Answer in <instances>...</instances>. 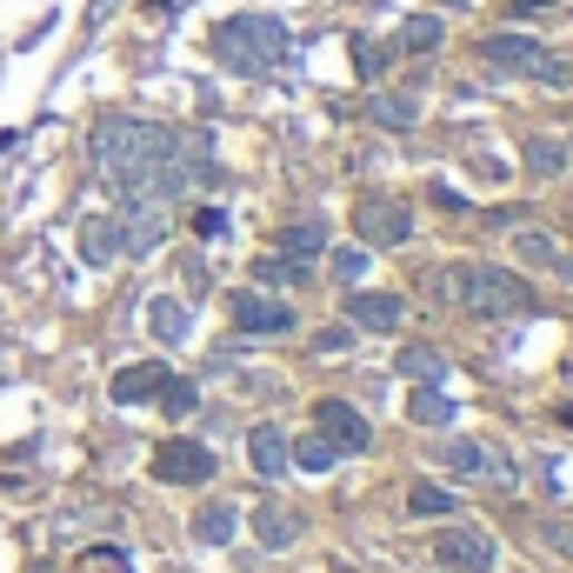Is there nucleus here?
<instances>
[{
	"label": "nucleus",
	"instance_id": "f257e3e1",
	"mask_svg": "<svg viewBox=\"0 0 573 573\" xmlns=\"http://www.w3.org/2000/svg\"><path fill=\"white\" fill-rule=\"evenodd\" d=\"M160 160H167V127H154V120L113 113V120L93 127V167L107 174V187H120V194H154Z\"/></svg>",
	"mask_w": 573,
	"mask_h": 573
},
{
	"label": "nucleus",
	"instance_id": "f03ea898",
	"mask_svg": "<svg viewBox=\"0 0 573 573\" xmlns=\"http://www.w3.org/2000/svg\"><path fill=\"white\" fill-rule=\"evenodd\" d=\"M287 53H294V33L274 13H234L214 27V60L234 73H274Z\"/></svg>",
	"mask_w": 573,
	"mask_h": 573
},
{
	"label": "nucleus",
	"instance_id": "7ed1b4c3",
	"mask_svg": "<svg viewBox=\"0 0 573 573\" xmlns=\"http://www.w3.org/2000/svg\"><path fill=\"white\" fill-rule=\"evenodd\" d=\"M461 307L481 314V320H521V314H534V287L514 267L461 260Z\"/></svg>",
	"mask_w": 573,
	"mask_h": 573
},
{
	"label": "nucleus",
	"instance_id": "20e7f679",
	"mask_svg": "<svg viewBox=\"0 0 573 573\" xmlns=\"http://www.w3.org/2000/svg\"><path fill=\"white\" fill-rule=\"evenodd\" d=\"M481 53H487L501 73H521V80H547V87H567L573 80V67L561 60V53H547L534 33H487Z\"/></svg>",
	"mask_w": 573,
	"mask_h": 573
},
{
	"label": "nucleus",
	"instance_id": "39448f33",
	"mask_svg": "<svg viewBox=\"0 0 573 573\" xmlns=\"http://www.w3.org/2000/svg\"><path fill=\"white\" fill-rule=\"evenodd\" d=\"M354 234H360L367 254L407 247V240H414V207H407L401 194H360V200H354Z\"/></svg>",
	"mask_w": 573,
	"mask_h": 573
},
{
	"label": "nucleus",
	"instance_id": "423d86ee",
	"mask_svg": "<svg viewBox=\"0 0 573 573\" xmlns=\"http://www.w3.org/2000/svg\"><path fill=\"white\" fill-rule=\"evenodd\" d=\"M113 234H120V247L140 260V254H160V247H167L174 214H167V200H160V194H127V200H120V214H113Z\"/></svg>",
	"mask_w": 573,
	"mask_h": 573
},
{
	"label": "nucleus",
	"instance_id": "0eeeda50",
	"mask_svg": "<svg viewBox=\"0 0 573 573\" xmlns=\"http://www.w3.org/2000/svg\"><path fill=\"white\" fill-rule=\"evenodd\" d=\"M434 561H441L447 573H494V567H501V547H494L481 527L447 521V527H441V541H434Z\"/></svg>",
	"mask_w": 573,
	"mask_h": 573
},
{
	"label": "nucleus",
	"instance_id": "6e6552de",
	"mask_svg": "<svg viewBox=\"0 0 573 573\" xmlns=\"http://www.w3.org/2000/svg\"><path fill=\"white\" fill-rule=\"evenodd\" d=\"M154 481L160 487H207L214 481V454L200 441H167V447H154Z\"/></svg>",
	"mask_w": 573,
	"mask_h": 573
},
{
	"label": "nucleus",
	"instance_id": "1a4fd4ad",
	"mask_svg": "<svg viewBox=\"0 0 573 573\" xmlns=\"http://www.w3.org/2000/svg\"><path fill=\"white\" fill-rule=\"evenodd\" d=\"M314 427H320V441H327L334 454H367V447H374V427H367L360 407H347V401H320V407H314Z\"/></svg>",
	"mask_w": 573,
	"mask_h": 573
},
{
	"label": "nucleus",
	"instance_id": "9d476101",
	"mask_svg": "<svg viewBox=\"0 0 573 573\" xmlns=\"http://www.w3.org/2000/svg\"><path fill=\"white\" fill-rule=\"evenodd\" d=\"M227 314H234L240 334H287V327H294V307H287V300H267V294H254V287H240V294L227 300Z\"/></svg>",
	"mask_w": 573,
	"mask_h": 573
},
{
	"label": "nucleus",
	"instance_id": "9b49d317",
	"mask_svg": "<svg viewBox=\"0 0 573 573\" xmlns=\"http://www.w3.org/2000/svg\"><path fill=\"white\" fill-rule=\"evenodd\" d=\"M401 320H407V300H401V294H374V287H354V294H347V327L394 334Z\"/></svg>",
	"mask_w": 573,
	"mask_h": 573
},
{
	"label": "nucleus",
	"instance_id": "f8f14e48",
	"mask_svg": "<svg viewBox=\"0 0 573 573\" xmlns=\"http://www.w3.org/2000/svg\"><path fill=\"white\" fill-rule=\"evenodd\" d=\"M167 381H174V374H167V360L120 367V374H113V401H120V407H147V401H160V394H167Z\"/></svg>",
	"mask_w": 573,
	"mask_h": 573
},
{
	"label": "nucleus",
	"instance_id": "ddd939ff",
	"mask_svg": "<svg viewBox=\"0 0 573 573\" xmlns=\"http://www.w3.org/2000/svg\"><path fill=\"white\" fill-rule=\"evenodd\" d=\"M294 441H287V427H274V421H260L254 434H247V461H254V474L260 481H280L287 467H294V454H287Z\"/></svg>",
	"mask_w": 573,
	"mask_h": 573
},
{
	"label": "nucleus",
	"instance_id": "4468645a",
	"mask_svg": "<svg viewBox=\"0 0 573 573\" xmlns=\"http://www.w3.org/2000/svg\"><path fill=\"white\" fill-rule=\"evenodd\" d=\"M514 260H521V267H561V274H573V254L547 234V227H521V234H514Z\"/></svg>",
	"mask_w": 573,
	"mask_h": 573
},
{
	"label": "nucleus",
	"instance_id": "2eb2a0df",
	"mask_svg": "<svg viewBox=\"0 0 573 573\" xmlns=\"http://www.w3.org/2000/svg\"><path fill=\"white\" fill-rule=\"evenodd\" d=\"M407 421L414 427H454V394L441 387V381H414V401H407Z\"/></svg>",
	"mask_w": 573,
	"mask_h": 573
},
{
	"label": "nucleus",
	"instance_id": "dca6fc26",
	"mask_svg": "<svg viewBox=\"0 0 573 573\" xmlns=\"http://www.w3.org/2000/svg\"><path fill=\"white\" fill-rule=\"evenodd\" d=\"M247 527H254V541H260L267 554H280V547H294V534H300V521H294L287 507H274V501H260V507L247 514Z\"/></svg>",
	"mask_w": 573,
	"mask_h": 573
},
{
	"label": "nucleus",
	"instance_id": "f3484780",
	"mask_svg": "<svg viewBox=\"0 0 573 573\" xmlns=\"http://www.w3.org/2000/svg\"><path fill=\"white\" fill-rule=\"evenodd\" d=\"M234 534H240V514H234L227 501H207V507L194 514V541H200V547H234Z\"/></svg>",
	"mask_w": 573,
	"mask_h": 573
},
{
	"label": "nucleus",
	"instance_id": "a211bd4d",
	"mask_svg": "<svg viewBox=\"0 0 573 573\" xmlns=\"http://www.w3.org/2000/svg\"><path fill=\"white\" fill-rule=\"evenodd\" d=\"M113 254H120L113 214H93V220H80V260H87V267H107Z\"/></svg>",
	"mask_w": 573,
	"mask_h": 573
},
{
	"label": "nucleus",
	"instance_id": "6ab92c4d",
	"mask_svg": "<svg viewBox=\"0 0 573 573\" xmlns=\"http://www.w3.org/2000/svg\"><path fill=\"white\" fill-rule=\"evenodd\" d=\"M320 247H327V227H320V220H294V227H280V260L307 267Z\"/></svg>",
	"mask_w": 573,
	"mask_h": 573
},
{
	"label": "nucleus",
	"instance_id": "aec40b11",
	"mask_svg": "<svg viewBox=\"0 0 573 573\" xmlns=\"http://www.w3.org/2000/svg\"><path fill=\"white\" fill-rule=\"evenodd\" d=\"M441 33H447L441 13H407L401 33H394V47H401V53H427V47H441Z\"/></svg>",
	"mask_w": 573,
	"mask_h": 573
},
{
	"label": "nucleus",
	"instance_id": "412c9836",
	"mask_svg": "<svg viewBox=\"0 0 573 573\" xmlns=\"http://www.w3.org/2000/svg\"><path fill=\"white\" fill-rule=\"evenodd\" d=\"M521 160H527V174H534V180H554V174L567 167V147H561V140H547V134H527V140H521Z\"/></svg>",
	"mask_w": 573,
	"mask_h": 573
},
{
	"label": "nucleus",
	"instance_id": "4be33fe9",
	"mask_svg": "<svg viewBox=\"0 0 573 573\" xmlns=\"http://www.w3.org/2000/svg\"><path fill=\"white\" fill-rule=\"evenodd\" d=\"M147 327H154V340H167V347H174V340H187V327H194V314H187V307H180L174 294H160V300L147 307Z\"/></svg>",
	"mask_w": 573,
	"mask_h": 573
},
{
	"label": "nucleus",
	"instance_id": "5701e85b",
	"mask_svg": "<svg viewBox=\"0 0 573 573\" xmlns=\"http://www.w3.org/2000/svg\"><path fill=\"white\" fill-rule=\"evenodd\" d=\"M407 514H414V521H447V514H454V494L434 487V481H414V487H407Z\"/></svg>",
	"mask_w": 573,
	"mask_h": 573
},
{
	"label": "nucleus",
	"instance_id": "b1692460",
	"mask_svg": "<svg viewBox=\"0 0 573 573\" xmlns=\"http://www.w3.org/2000/svg\"><path fill=\"white\" fill-rule=\"evenodd\" d=\"M67 573H134V554H127V547H113V541H100V547L73 554V567H67Z\"/></svg>",
	"mask_w": 573,
	"mask_h": 573
},
{
	"label": "nucleus",
	"instance_id": "393cba45",
	"mask_svg": "<svg viewBox=\"0 0 573 573\" xmlns=\"http://www.w3.org/2000/svg\"><path fill=\"white\" fill-rule=\"evenodd\" d=\"M381 127H414L421 120V100H407V93H374V107H367Z\"/></svg>",
	"mask_w": 573,
	"mask_h": 573
},
{
	"label": "nucleus",
	"instance_id": "a878e982",
	"mask_svg": "<svg viewBox=\"0 0 573 573\" xmlns=\"http://www.w3.org/2000/svg\"><path fill=\"white\" fill-rule=\"evenodd\" d=\"M394 367H401L407 381H441V374H447L434 347H401V354H394Z\"/></svg>",
	"mask_w": 573,
	"mask_h": 573
},
{
	"label": "nucleus",
	"instance_id": "bb28decb",
	"mask_svg": "<svg viewBox=\"0 0 573 573\" xmlns=\"http://www.w3.org/2000/svg\"><path fill=\"white\" fill-rule=\"evenodd\" d=\"M287 454H294V467H307V474H327V467H334V447H327L320 434H307V441H294Z\"/></svg>",
	"mask_w": 573,
	"mask_h": 573
},
{
	"label": "nucleus",
	"instance_id": "cd10ccee",
	"mask_svg": "<svg viewBox=\"0 0 573 573\" xmlns=\"http://www.w3.org/2000/svg\"><path fill=\"white\" fill-rule=\"evenodd\" d=\"M427 294H434V307H461V267H434Z\"/></svg>",
	"mask_w": 573,
	"mask_h": 573
},
{
	"label": "nucleus",
	"instance_id": "c85d7f7f",
	"mask_svg": "<svg viewBox=\"0 0 573 573\" xmlns=\"http://www.w3.org/2000/svg\"><path fill=\"white\" fill-rule=\"evenodd\" d=\"M160 407H167L174 421H187V414L200 407V387H194V381H167V394H160Z\"/></svg>",
	"mask_w": 573,
	"mask_h": 573
},
{
	"label": "nucleus",
	"instance_id": "c756f323",
	"mask_svg": "<svg viewBox=\"0 0 573 573\" xmlns=\"http://www.w3.org/2000/svg\"><path fill=\"white\" fill-rule=\"evenodd\" d=\"M360 274H367V247H334V280H347V287H354Z\"/></svg>",
	"mask_w": 573,
	"mask_h": 573
},
{
	"label": "nucleus",
	"instance_id": "7c9ffc66",
	"mask_svg": "<svg viewBox=\"0 0 573 573\" xmlns=\"http://www.w3.org/2000/svg\"><path fill=\"white\" fill-rule=\"evenodd\" d=\"M541 534H547V547H554V554H567V561H573V507H567V514H547V527H541Z\"/></svg>",
	"mask_w": 573,
	"mask_h": 573
},
{
	"label": "nucleus",
	"instance_id": "2f4dec72",
	"mask_svg": "<svg viewBox=\"0 0 573 573\" xmlns=\"http://www.w3.org/2000/svg\"><path fill=\"white\" fill-rule=\"evenodd\" d=\"M354 347V327H327V334H314V354H347Z\"/></svg>",
	"mask_w": 573,
	"mask_h": 573
},
{
	"label": "nucleus",
	"instance_id": "473e14b6",
	"mask_svg": "<svg viewBox=\"0 0 573 573\" xmlns=\"http://www.w3.org/2000/svg\"><path fill=\"white\" fill-rule=\"evenodd\" d=\"M194 227L214 240V234H227V214H220V207H200V214H194Z\"/></svg>",
	"mask_w": 573,
	"mask_h": 573
},
{
	"label": "nucleus",
	"instance_id": "72a5a7b5",
	"mask_svg": "<svg viewBox=\"0 0 573 573\" xmlns=\"http://www.w3.org/2000/svg\"><path fill=\"white\" fill-rule=\"evenodd\" d=\"M354 60H360V73H381V47L374 40H354Z\"/></svg>",
	"mask_w": 573,
	"mask_h": 573
},
{
	"label": "nucleus",
	"instance_id": "f704fd0d",
	"mask_svg": "<svg viewBox=\"0 0 573 573\" xmlns=\"http://www.w3.org/2000/svg\"><path fill=\"white\" fill-rule=\"evenodd\" d=\"M107 7H113V0H93V13H87V27H100V20H107Z\"/></svg>",
	"mask_w": 573,
	"mask_h": 573
},
{
	"label": "nucleus",
	"instance_id": "c9c22d12",
	"mask_svg": "<svg viewBox=\"0 0 573 573\" xmlns=\"http://www.w3.org/2000/svg\"><path fill=\"white\" fill-rule=\"evenodd\" d=\"M521 13H541V7H561V0H514Z\"/></svg>",
	"mask_w": 573,
	"mask_h": 573
}]
</instances>
